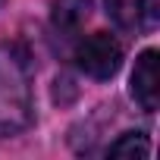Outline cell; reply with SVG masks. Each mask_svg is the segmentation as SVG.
I'll list each match as a JSON object with an SVG mask.
<instances>
[{"mask_svg":"<svg viewBox=\"0 0 160 160\" xmlns=\"http://www.w3.org/2000/svg\"><path fill=\"white\" fill-rule=\"evenodd\" d=\"M35 66L22 41H0V138H16L35 122Z\"/></svg>","mask_w":160,"mask_h":160,"instance_id":"1","label":"cell"},{"mask_svg":"<svg viewBox=\"0 0 160 160\" xmlns=\"http://www.w3.org/2000/svg\"><path fill=\"white\" fill-rule=\"evenodd\" d=\"M75 63L85 75L98 78V82H107L122 66V44L110 32H94L75 47Z\"/></svg>","mask_w":160,"mask_h":160,"instance_id":"2","label":"cell"},{"mask_svg":"<svg viewBox=\"0 0 160 160\" xmlns=\"http://www.w3.org/2000/svg\"><path fill=\"white\" fill-rule=\"evenodd\" d=\"M132 98L144 113H154L160 104V53L154 47L141 50L132 69Z\"/></svg>","mask_w":160,"mask_h":160,"instance_id":"3","label":"cell"},{"mask_svg":"<svg viewBox=\"0 0 160 160\" xmlns=\"http://www.w3.org/2000/svg\"><path fill=\"white\" fill-rule=\"evenodd\" d=\"M107 13L126 32H141L144 28V19L148 16L151 19L157 16V10H154L151 0H107Z\"/></svg>","mask_w":160,"mask_h":160,"instance_id":"4","label":"cell"},{"mask_svg":"<svg viewBox=\"0 0 160 160\" xmlns=\"http://www.w3.org/2000/svg\"><path fill=\"white\" fill-rule=\"evenodd\" d=\"M88 16H91V0H53V10H50V22L63 35L78 32Z\"/></svg>","mask_w":160,"mask_h":160,"instance_id":"5","label":"cell"},{"mask_svg":"<svg viewBox=\"0 0 160 160\" xmlns=\"http://www.w3.org/2000/svg\"><path fill=\"white\" fill-rule=\"evenodd\" d=\"M107 154L116 157V160H144L151 154V141H148L144 132H126L107 148Z\"/></svg>","mask_w":160,"mask_h":160,"instance_id":"6","label":"cell"}]
</instances>
